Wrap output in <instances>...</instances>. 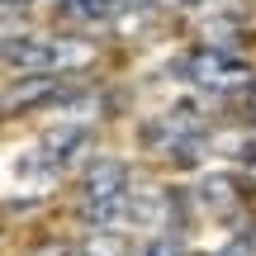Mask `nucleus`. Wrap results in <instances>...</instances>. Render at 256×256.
I'll return each instance as SVG.
<instances>
[{"label":"nucleus","mask_w":256,"mask_h":256,"mask_svg":"<svg viewBox=\"0 0 256 256\" xmlns=\"http://www.w3.org/2000/svg\"><path fill=\"white\" fill-rule=\"evenodd\" d=\"M133 171L119 156H90L76 171L72 209L86 228H128V204H133Z\"/></svg>","instance_id":"2"},{"label":"nucleus","mask_w":256,"mask_h":256,"mask_svg":"<svg viewBox=\"0 0 256 256\" xmlns=\"http://www.w3.org/2000/svg\"><path fill=\"white\" fill-rule=\"evenodd\" d=\"M242 100H247V119H252V128H256V86H252L247 95H242Z\"/></svg>","instance_id":"12"},{"label":"nucleus","mask_w":256,"mask_h":256,"mask_svg":"<svg viewBox=\"0 0 256 256\" xmlns=\"http://www.w3.org/2000/svg\"><path fill=\"white\" fill-rule=\"evenodd\" d=\"M62 5L66 19H81V24H104V19L124 14L133 0H57ZM142 5H152V0H142Z\"/></svg>","instance_id":"10"},{"label":"nucleus","mask_w":256,"mask_h":256,"mask_svg":"<svg viewBox=\"0 0 256 256\" xmlns=\"http://www.w3.org/2000/svg\"><path fill=\"white\" fill-rule=\"evenodd\" d=\"M57 185H62V176H57L52 166H48L43 156L34 152V142L24 147V156L10 152V166H5V204H10V214L48 204Z\"/></svg>","instance_id":"5"},{"label":"nucleus","mask_w":256,"mask_h":256,"mask_svg":"<svg viewBox=\"0 0 256 256\" xmlns=\"http://www.w3.org/2000/svg\"><path fill=\"white\" fill-rule=\"evenodd\" d=\"M95 62V43L81 34L48 28H5V72L10 76H81Z\"/></svg>","instance_id":"1"},{"label":"nucleus","mask_w":256,"mask_h":256,"mask_svg":"<svg viewBox=\"0 0 256 256\" xmlns=\"http://www.w3.org/2000/svg\"><path fill=\"white\" fill-rule=\"evenodd\" d=\"M180 228V200L166 185H138L133 204H128V232L138 238H156V232H176Z\"/></svg>","instance_id":"8"},{"label":"nucleus","mask_w":256,"mask_h":256,"mask_svg":"<svg viewBox=\"0 0 256 256\" xmlns=\"http://www.w3.org/2000/svg\"><path fill=\"white\" fill-rule=\"evenodd\" d=\"M34 152L43 156V162L52 166L57 176H66V171H81V166L95 156V124L62 119V124L43 128V133L34 138Z\"/></svg>","instance_id":"6"},{"label":"nucleus","mask_w":256,"mask_h":256,"mask_svg":"<svg viewBox=\"0 0 256 256\" xmlns=\"http://www.w3.org/2000/svg\"><path fill=\"white\" fill-rule=\"evenodd\" d=\"M142 147L166 166H200L218 147V128L194 110H166L142 128Z\"/></svg>","instance_id":"4"},{"label":"nucleus","mask_w":256,"mask_h":256,"mask_svg":"<svg viewBox=\"0 0 256 256\" xmlns=\"http://www.w3.org/2000/svg\"><path fill=\"white\" fill-rule=\"evenodd\" d=\"M48 256H76V252H48Z\"/></svg>","instance_id":"13"},{"label":"nucleus","mask_w":256,"mask_h":256,"mask_svg":"<svg viewBox=\"0 0 256 256\" xmlns=\"http://www.w3.org/2000/svg\"><path fill=\"white\" fill-rule=\"evenodd\" d=\"M76 256H138V242H128V228H86Z\"/></svg>","instance_id":"9"},{"label":"nucleus","mask_w":256,"mask_h":256,"mask_svg":"<svg viewBox=\"0 0 256 256\" xmlns=\"http://www.w3.org/2000/svg\"><path fill=\"white\" fill-rule=\"evenodd\" d=\"M190 204L200 218H242V204H247V180H242L232 166H214V171H200L190 185Z\"/></svg>","instance_id":"7"},{"label":"nucleus","mask_w":256,"mask_h":256,"mask_svg":"<svg viewBox=\"0 0 256 256\" xmlns=\"http://www.w3.org/2000/svg\"><path fill=\"white\" fill-rule=\"evenodd\" d=\"M152 5H166V10H204L214 0H152Z\"/></svg>","instance_id":"11"},{"label":"nucleus","mask_w":256,"mask_h":256,"mask_svg":"<svg viewBox=\"0 0 256 256\" xmlns=\"http://www.w3.org/2000/svg\"><path fill=\"white\" fill-rule=\"evenodd\" d=\"M190 90H200L204 100H232V95H247L256 86V66L238 52L232 43H200L180 57L176 66Z\"/></svg>","instance_id":"3"}]
</instances>
